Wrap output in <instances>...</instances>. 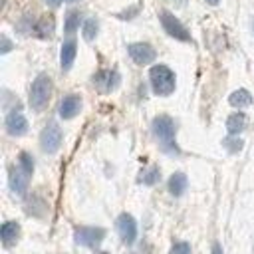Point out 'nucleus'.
Instances as JSON below:
<instances>
[{
	"label": "nucleus",
	"instance_id": "1",
	"mask_svg": "<svg viewBox=\"0 0 254 254\" xmlns=\"http://www.w3.org/2000/svg\"><path fill=\"white\" fill-rule=\"evenodd\" d=\"M175 131H177V125L169 115H157L153 119V133L159 139L163 151L169 155H179V147L175 143Z\"/></svg>",
	"mask_w": 254,
	"mask_h": 254
},
{
	"label": "nucleus",
	"instance_id": "2",
	"mask_svg": "<svg viewBox=\"0 0 254 254\" xmlns=\"http://www.w3.org/2000/svg\"><path fill=\"white\" fill-rule=\"evenodd\" d=\"M52 97V77L48 73H40L30 87V105L34 111H44Z\"/></svg>",
	"mask_w": 254,
	"mask_h": 254
},
{
	"label": "nucleus",
	"instance_id": "3",
	"mask_svg": "<svg viewBox=\"0 0 254 254\" xmlns=\"http://www.w3.org/2000/svg\"><path fill=\"white\" fill-rule=\"evenodd\" d=\"M149 79H151V87L157 95H171L175 91V73L171 71V67H167L163 64L151 67Z\"/></svg>",
	"mask_w": 254,
	"mask_h": 254
},
{
	"label": "nucleus",
	"instance_id": "4",
	"mask_svg": "<svg viewBox=\"0 0 254 254\" xmlns=\"http://www.w3.org/2000/svg\"><path fill=\"white\" fill-rule=\"evenodd\" d=\"M62 137L64 135H62L60 125L56 121H48L46 127L42 129V135H40V147H42V151L48 153V155H54L60 149V145H62Z\"/></svg>",
	"mask_w": 254,
	"mask_h": 254
},
{
	"label": "nucleus",
	"instance_id": "5",
	"mask_svg": "<svg viewBox=\"0 0 254 254\" xmlns=\"http://www.w3.org/2000/svg\"><path fill=\"white\" fill-rule=\"evenodd\" d=\"M105 238V230L99 226H77L73 240L79 246H87V248H97Z\"/></svg>",
	"mask_w": 254,
	"mask_h": 254
},
{
	"label": "nucleus",
	"instance_id": "6",
	"mask_svg": "<svg viewBox=\"0 0 254 254\" xmlns=\"http://www.w3.org/2000/svg\"><path fill=\"white\" fill-rule=\"evenodd\" d=\"M159 20H161L165 32H167L169 36H173L175 40H181V42H189V40H190V34L187 32V28H185V26L181 24V20H179L177 16H173L169 10H163V12L159 14Z\"/></svg>",
	"mask_w": 254,
	"mask_h": 254
},
{
	"label": "nucleus",
	"instance_id": "7",
	"mask_svg": "<svg viewBox=\"0 0 254 254\" xmlns=\"http://www.w3.org/2000/svg\"><path fill=\"white\" fill-rule=\"evenodd\" d=\"M127 52H129L131 60H133L135 64H139V65H147V64H151V62H155V58H157L153 46H149V44H145V42L129 44Z\"/></svg>",
	"mask_w": 254,
	"mask_h": 254
},
{
	"label": "nucleus",
	"instance_id": "8",
	"mask_svg": "<svg viewBox=\"0 0 254 254\" xmlns=\"http://www.w3.org/2000/svg\"><path fill=\"white\" fill-rule=\"evenodd\" d=\"M119 81L121 79H119V73L115 69H101L93 75V85L103 93H109V91L117 89Z\"/></svg>",
	"mask_w": 254,
	"mask_h": 254
},
{
	"label": "nucleus",
	"instance_id": "9",
	"mask_svg": "<svg viewBox=\"0 0 254 254\" xmlns=\"http://www.w3.org/2000/svg\"><path fill=\"white\" fill-rule=\"evenodd\" d=\"M117 232L121 236V240L125 244H133L135 238H137V222L131 214L123 212L119 218H117Z\"/></svg>",
	"mask_w": 254,
	"mask_h": 254
},
{
	"label": "nucleus",
	"instance_id": "10",
	"mask_svg": "<svg viewBox=\"0 0 254 254\" xmlns=\"http://www.w3.org/2000/svg\"><path fill=\"white\" fill-rule=\"evenodd\" d=\"M6 131L10 135H14V137H20V135H24L28 131V121L18 109H12L6 115Z\"/></svg>",
	"mask_w": 254,
	"mask_h": 254
},
{
	"label": "nucleus",
	"instance_id": "11",
	"mask_svg": "<svg viewBox=\"0 0 254 254\" xmlns=\"http://www.w3.org/2000/svg\"><path fill=\"white\" fill-rule=\"evenodd\" d=\"M81 111V97L79 95H65L60 101V117L62 119H73Z\"/></svg>",
	"mask_w": 254,
	"mask_h": 254
},
{
	"label": "nucleus",
	"instance_id": "12",
	"mask_svg": "<svg viewBox=\"0 0 254 254\" xmlns=\"http://www.w3.org/2000/svg\"><path fill=\"white\" fill-rule=\"evenodd\" d=\"M28 179L30 175L26 171H22V167H12L10 169V175H8V181H10V189L16 192V194H24L28 190Z\"/></svg>",
	"mask_w": 254,
	"mask_h": 254
},
{
	"label": "nucleus",
	"instance_id": "13",
	"mask_svg": "<svg viewBox=\"0 0 254 254\" xmlns=\"http://www.w3.org/2000/svg\"><path fill=\"white\" fill-rule=\"evenodd\" d=\"M20 236V224L14 222V220H8L0 226V240L4 244V248H10Z\"/></svg>",
	"mask_w": 254,
	"mask_h": 254
},
{
	"label": "nucleus",
	"instance_id": "14",
	"mask_svg": "<svg viewBox=\"0 0 254 254\" xmlns=\"http://www.w3.org/2000/svg\"><path fill=\"white\" fill-rule=\"evenodd\" d=\"M75 52H77V44L73 40H65L62 44V50H60V64H62V69L67 71L71 65H73V60H75Z\"/></svg>",
	"mask_w": 254,
	"mask_h": 254
},
{
	"label": "nucleus",
	"instance_id": "15",
	"mask_svg": "<svg viewBox=\"0 0 254 254\" xmlns=\"http://www.w3.org/2000/svg\"><path fill=\"white\" fill-rule=\"evenodd\" d=\"M187 185H189V181H187L185 173H173L169 179V192L173 196H181L187 190Z\"/></svg>",
	"mask_w": 254,
	"mask_h": 254
},
{
	"label": "nucleus",
	"instance_id": "16",
	"mask_svg": "<svg viewBox=\"0 0 254 254\" xmlns=\"http://www.w3.org/2000/svg\"><path fill=\"white\" fill-rule=\"evenodd\" d=\"M228 103H230L232 107H238V109H240V107H248V105H252V95H250L248 89H236V91L230 93Z\"/></svg>",
	"mask_w": 254,
	"mask_h": 254
},
{
	"label": "nucleus",
	"instance_id": "17",
	"mask_svg": "<svg viewBox=\"0 0 254 254\" xmlns=\"http://www.w3.org/2000/svg\"><path fill=\"white\" fill-rule=\"evenodd\" d=\"M246 127V115L244 113H232L226 119V129L230 135H238Z\"/></svg>",
	"mask_w": 254,
	"mask_h": 254
},
{
	"label": "nucleus",
	"instance_id": "18",
	"mask_svg": "<svg viewBox=\"0 0 254 254\" xmlns=\"http://www.w3.org/2000/svg\"><path fill=\"white\" fill-rule=\"evenodd\" d=\"M159 177H161V173H159L157 167H147V169L141 171V175H139V183L151 187V185H155V183L159 181Z\"/></svg>",
	"mask_w": 254,
	"mask_h": 254
},
{
	"label": "nucleus",
	"instance_id": "19",
	"mask_svg": "<svg viewBox=\"0 0 254 254\" xmlns=\"http://www.w3.org/2000/svg\"><path fill=\"white\" fill-rule=\"evenodd\" d=\"M79 12H75V10H71V12H67L65 14V22H64V30L67 32V34H73L77 28H79Z\"/></svg>",
	"mask_w": 254,
	"mask_h": 254
},
{
	"label": "nucleus",
	"instance_id": "20",
	"mask_svg": "<svg viewBox=\"0 0 254 254\" xmlns=\"http://www.w3.org/2000/svg\"><path fill=\"white\" fill-rule=\"evenodd\" d=\"M95 36H97V20L95 18H89V20L83 22V38L87 42H91Z\"/></svg>",
	"mask_w": 254,
	"mask_h": 254
},
{
	"label": "nucleus",
	"instance_id": "21",
	"mask_svg": "<svg viewBox=\"0 0 254 254\" xmlns=\"http://www.w3.org/2000/svg\"><path fill=\"white\" fill-rule=\"evenodd\" d=\"M18 165L22 167V171H26L28 175H32L34 173V159H32V155L30 153H20V159H18Z\"/></svg>",
	"mask_w": 254,
	"mask_h": 254
},
{
	"label": "nucleus",
	"instance_id": "22",
	"mask_svg": "<svg viewBox=\"0 0 254 254\" xmlns=\"http://www.w3.org/2000/svg\"><path fill=\"white\" fill-rule=\"evenodd\" d=\"M224 147H226L230 153H238V151L242 149V141H240V139H232V137H228V139H224Z\"/></svg>",
	"mask_w": 254,
	"mask_h": 254
},
{
	"label": "nucleus",
	"instance_id": "23",
	"mask_svg": "<svg viewBox=\"0 0 254 254\" xmlns=\"http://www.w3.org/2000/svg\"><path fill=\"white\" fill-rule=\"evenodd\" d=\"M171 254H190V244L189 242H175L171 248Z\"/></svg>",
	"mask_w": 254,
	"mask_h": 254
},
{
	"label": "nucleus",
	"instance_id": "24",
	"mask_svg": "<svg viewBox=\"0 0 254 254\" xmlns=\"http://www.w3.org/2000/svg\"><path fill=\"white\" fill-rule=\"evenodd\" d=\"M210 254H222V246H220L218 242H214V244H212V252H210Z\"/></svg>",
	"mask_w": 254,
	"mask_h": 254
},
{
	"label": "nucleus",
	"instance_id": "25",
	"mask_svg": "<svg viewBox=\"0 0 254 254\" xmlns=\"http://www.w3.org/2000/svg\"><path fill=\"white\" fill-rule=\"evenodd\" d=\"M2 44H4V46H2V54H6V52L10 50V42H8V38H2Z\"/></svg>",
	"mask_w": 254,
	"mask_h": 254
},
{
	"label": "nucleus",
	"instance_id": "26",
	"mask_svg": "<svg viewBox=\"0 0 254 254\" xmlns=\"http://www.w3.org/2000/svg\"><path fill=\"white\" fill-rule=\"evenodd\" d=\"M46 2H48L50 6H58V4H60V0H46Z\"/></svg>",
	"mask_w": 254,
	"mask_h": 254
},
{
	"label": "nucleus",
	"instance_id": "27",
	"mask_svg": "<svg viewBox=\"0 0 254 254\" xmlns=\"http://www.w3.org/2000/svg\"><path fill=\"white\" fill-rule=\"evenodd\" d=\"M206 2H208V4H212V6H214V4H218V2H220V0H206Z\"/></svg>",
	"mask_w": 254,
	"mask_h": 254
},
{
	"label": "nucleus",
	"instance_id": "28",
	"mask_svg": "<svg viewBox=\"0 0 254 254\" xmlns=\"http://www.w3.org/2000/svg\"><path fill=\"white\" fill-rule=\"evenodd\" d=\"M65 2H75V0H65Z\"/></svg>",
	"mask_w": 254,
	"mask_h": 254
},
{
	"label": "nucleus",
	"instance_id": "29",
	"mask_svg": "<svg viewBox=\"0 0 254 254\" xmlns=\"http://www.w3.org/2000/svg\"><path fill=\"white\" fill-rule=\"evenodd\" d=\"M252 30H254V20H252Z\"/></svg>",
	"mask_w": 254,
	"mask_h": 254
}]
</instances>
